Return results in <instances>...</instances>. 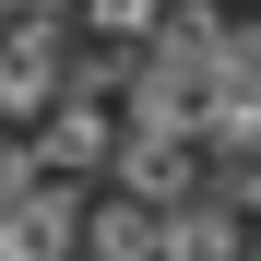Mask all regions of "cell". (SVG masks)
<instances>
[{"label":"cell","mask_w":261,"mask_h":261,"mask_svg":"<svg viewBox=\"0 0 261 261\" xmlns=\"http://www.w3.org/2000/svg\"><path fill=\"white\" fill-rule=\"evenodd\" d=\"M83 261H154V214L143 202H119V214L95 202V214H83Z\"/></svg>","instance_id":"6da1fadb"},{"label":"cell","mask_w":261,"mask_h":261,"mask_svg":"<svg viewBox=\"0 0 261 261\" xmlns=\"http://www.w3.org/2000/svg\"><path fill=\"white\" fill-rule=\"evenodd\" d=\"M238 214H178V226H154V261H238Z\"/></svg>","instance_id":"7a4b0ae2"},{"label":"cell","mask_w":261,"mask_h":261,"mask_svg":"<svg viewBox=\"0 0 261 261\" xmlns=\"http://www.w3.org/2000/svg\"><path fill=\"white\" fill-rule=\"evenodd\" d=\"M238 261H261V238H249V249H238Z\"/></svg>","instance_id":"3957f363"}]
</instances>
